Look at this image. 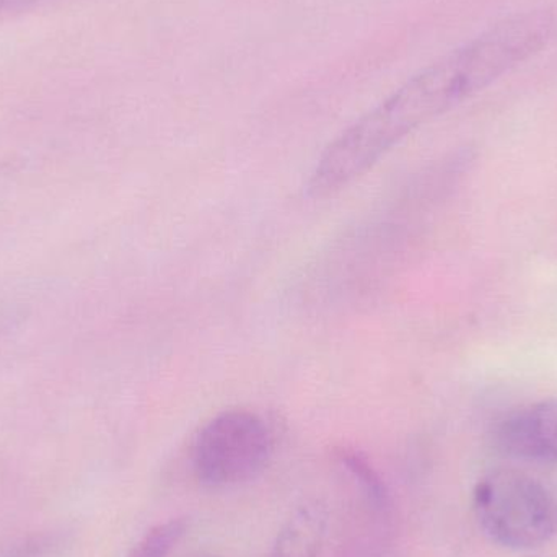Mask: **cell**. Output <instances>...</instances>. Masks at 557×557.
<instances>
[{
  "mask_svg": "<svg viewBox=\"0 0 557 557\" xmlns=\"http://www.w3.org/2000/svg\"><path fill=\"white\" fill-rule=\"evenodd\" d=\"M473 509L487 539L512 552L540 548L557 535L555 494L520 471H494L480 480Z\"/></svg>",
  "mask_w": 557,
  "mask_h": 557,
  "instance_id": "obj_2",
  "label": "cell"
},
{
  "mask_svg": "<svg viewBox=\"0 0 557 557\" xmlns=\"http://www.w3.org/2000/svg\"><path fill=\"white\" fill-rule=\"evenodd\" d=\"M23 318H25V311L20 305L9 300H0V344L13 331L18 330L20 324L23 323Z\"/></svg>",
  "mask_w": 557,
  "mask_h": 557,
  "instance_id": "obj_8",
  "label": "cell"
},
{
  "mask_svg": "<svg viewBox=\"0 0 557 557\" xmlns=\"http://www.w3.org/2000/svg\"><path fill=\"white\" fill-rule=\"evenodd\" d=\"M326 532V510L320 503L298 507L278 532L270 557H318Z\"/></svg>",
  "mask_w": 557,
  "mask_h": 557,
  "instance_id": "obj_5",
  "label": "cell"
},
{
  "mask_svg": "<svg viewBox=\"0 0 557 557\" xmlns=\"http://www.w3.org/2000/svg\"><path fill=\"white\" fill-rule=\"evenodd\" d=\"M186 529H188L186 519H173L160 523L147 532L146 536L134 546L129 557H169L180 540L185 536Z\"/></svg>",
  "mask_w": 557,
  "mask_h": 557,
  "instance_id": "obj_7",
  "label": "cell"
},
{
  "mask_svg": "<svg viewBox=\"0 0 557 557\" xmlns=\"http://www.w3.org/2000/svg\"><path fill=\"white\" fill-rule=\"evenodd\" d=\"M270 455L271 434L263 419L235 409L215 416L199 431L193 468L206 486H235L261 473Z\"/></svg>",
  "mask_w": 557,
  "mask_h": 557,
  "instance_id": "obj_3",
  "label": "cell"
},
{
  "mask_svg": "<svg viewBox=\"0 0 557 557\" xmlns=\"http://www.w3.org/2000/svg\"><path fill=\"white\" fill-rule=\"evenodd\" d=\"M337 458H339L341 465L346 467V470L352 474L354 480L360 484L369 503L376 510H382V512L388 510V490H386V484L383 483L382 476L376 473L375 468L369 463V460L363 455H360L359 451L347 450V448L339 450Z\"/></svg>",
  "mask_w": 557,
  "mask_h": 557,
  "instance_id": "obj_6",
  "label": "cell"
},
{
  "mask_svg": "<svg viewBox=\"0 0 557 557\" xmlns=\"http://www.w3.org/2000/svg\"><path fill=\"white\" fill-rule=\"evenodd\" d=\"M553 33L552 13H517L422 69L324 149L311 172L308 193L326 198L339 191L409 134L542 52Z\"/></svg>",
  "mask_w": 557,
  "mask_h": 557,
  "instance_id": "obj_1",
  "label": "cell"
},
{
  "mask_svg": "<svg viewBox=\"0 0 557 557\" xmlns=\"http://www.w3.org/2000/svg\"><path fill=\"white\" fill-rule=\"evenodd\" d=\"M36 0H0V13L7 10H18L32 5Z\"/></svg>",
  "mask_w": 557,
  "mask_h": 557,
  "instance_id": "obj_9",
  "label": "cell"
},
{
  "mask_svg": "<svg viewBox=\"0 0 557 557\" xmlns=\"http://www.w3.org/2000/svg\"><path fill=\"white\" fill-rule=\"evenodd\" d=\"M496 444L510 457L557 463V399L507 416L497 425Z\"/></svg>",
  "mask_w": 557,
  "mask_h": 557,
  "instance_id": "obj_4",
  "label": "cell"
}]
</instances>
